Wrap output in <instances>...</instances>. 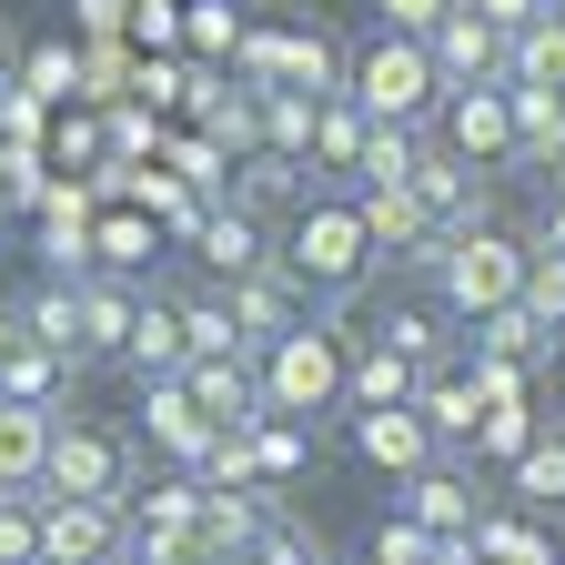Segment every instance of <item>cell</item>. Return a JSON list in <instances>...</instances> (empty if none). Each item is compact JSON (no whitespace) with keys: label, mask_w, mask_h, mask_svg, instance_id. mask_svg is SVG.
I'll return each mask as SVG.
<instances>
[{"label":"cell","mask_w":565,"mask_h":565,"mask_svg":"<svg viewBox=\"0 0 565 565\" xmlns=\"http://www.w3.org/2000/svg\"><path fill=\"white\" fill-rule=\"evenodd\" d=\"M253 121H263L273 162H313V102L303 92H253Z\"/></svg>","instance_id":"21"},{"label":"cell","mask_w":565,"mask_h":565,"mask_svg":"<svg viewBox=\"0 0 565 565\" xmlns=\"http://www.w3.org/2000/svg\"><path fill=\"white\" fill-rule=\"evenodd\" d=\"M192 253H202V273H212V282H243V273H263V263H273V253H263V223H253V212H233V202H212V212H202Z\"/></svg>","instance_id":"15"},{"label":"cell","mask_w":565,"mask_h":565,"mask_svg":"<svg viewBox=\"0 0 565 565\" xmlns=\"http://www.w3.org/2000/svg\"><path fill=\"white\" fill-rule=\"evenodd\" d=\"M404 525H424V535H465L475 525V484L455 475V465H424V475H404Z\"/></svg>","instance_id":"19"},{"label":"cell","mask_w":565,"mask_h":565,"mask_svg":"<svg viewBox=\"0 0 565 565\" xmlns=\"http://www.w3.org/2000/svg\"><path fill=\"white\" fill-rule=\"evenodd\" d=\"M475 435H484L494 455H525V445H535V435H525V414H515V404H494V414L475 424Z\"/></svg>","instance_id":"34"},{"label":"cell","mask_w":565,"mask_h":565,"mask_svg":"<svg viewBox=\"0 0 565 565\" xmlns=\"http://www.w3.org/2000/svg\"><path fill=\"white\" fill-rule=\"evenodd\" d=\"M41 494L131 505V494H141V445L121 435V424H82V414H61V424H51V455H41Z\"/></svg>","instance_id":"3"},{"label":"cell","mask_w":565,"mask_h":565,"mask_svg":"<svg viewBox=\"0 0 565 565\" xmlns=\"http://www.w3.org/2000/svg\"><path fill=\"white\" fill-rule=\"evenodd\" d=\"M172 565H212V555H172Z\"/></svg>","instance_id":"39"},{"label":"cell","mask_w":565,"mask_h":565,"mask_svg":"<svg viewBox=\"0 0 565 565\" xmlns=\"http://www.w3.org/2000/svg\"><path fill=\"white\" fill-rule=\"evenodd\" d=\"M505 92H545V102H565V21H525L515 41H505V71H494Z\"/></svg>","instance_id":"17"},{"label":"cell","mask_w":565,"mask_h":565,"mask_svg":"<svg viewBox=\"0 0 565 565\" xmlns=\"http://www.w3.org/2000/svg\"><path fill=\"white\" fill-rule=\"evenodd\" d=\"M243 455H253L263 475H294V465H303V435H294V424H263V435H253Z\"/></svg>","instance_id":"30"},{"label":"cell","mask_w":565,"mask_h":565,"mask_svg":"<svg viewBox=\"0 0 565 565\" xmlns=\"http://www.w3.org/2000/svg\"><path fill=\"white\" fill-rule=\"evenodd\" d=\"M404 202L424 212V233H435V243H465V233H484V172H465L455 152H435V141L414 152V182H404Z\"/></svg>","instance_id":"8"},{"label":"cell","mask_w":565,"mask_h":565,"mask_svg":"<svg viewBox=\"0 0 565 565\" xmlns=\"http://www.w3.org/2000/svg\"><path fill=\"white\" fill-rule=\"evenodd\" d=\"M353 455L384 465V475H424L435 465V435H424L414 404H394V414H353Z\"/></svg>","instance_id":"14"},{"label":"cell","mask_w":565,"mask_h":565,"mask_svg":"<svg viewBox=\"0 0 565 565\" xmlns=\"http://www.w3.org/2000/svg\"><path fill=\"white\" fill-rule=\"evenodd\" d=\"M141 424H152V435H162V445H172L182 465H212V455H223V445H233V435H212V424L192 414V394H182V374H172V384H141Z\"/></svg>","instance_id":"16"},{"label":"cell","mask_w":565,"mask_h":565,"mask_svg":"<svg viewBox=\"0 0 565 565\" xmlns=\"http://www.w3.org/2000/svg\"><path fill=\"white\" fill-rule=\"evenodd\" d=\"M424 282H435V303H445L455 323H484V313H505V303L525 294V253L484 223V233H465V243H435Z\"/></svg>","instance_id":"4"},{"label":"cell","mask_w":565,"mask_h":565,"mask_svg":"<svg viewBox=\"0 0 565 565\" xmlns=\"http://www.w3.org/2000/svg\"><path fill=\"white\" fill-rule=\"evenodd\" d=\"M41 353H61V364L71 374H82V303H71V282L51 273V282H31V294H21V313H11Z\"/></svg>","instance_id":"18"},{"label":"cell","mask_w":565,"mask_h":565,"mask_svg":"<svg viewBox=\"0 0 565 565\" xmlns=\"http://www.w3.org/2000/svg\"><path fill=\"white\" fill-rule=\"evenodd\" d=\"M364 131H374V121L353 111L343 92H333V102H313V162H303V172H343V182H353V152H364Z\"/></svg>","instance_id":"22"},{"label":"cell","mask_w":565,"mask_h":565,"mask_svg":"<svg viewBox=\"0 0 565 565\" xmlns=\"http://www.w3.org/2000/svg\"><path fill=\"white\" fill-rule=\"evenodd\" d=\"M535 253H565V192L545 202V223H535Z\"/></svg>","instance_id":"36"},{"label":"cell","mask_w":565,"mask_h":565,"mask_svg":"<svg viewBox=\"0 0 565 565\" xmlns=\"http://www.w3.org/2000/svg\"><path fill=\"white\" fill-rule=\"evenodd\" d=\"M424 61H435V82H445V92H484L494 71H505V41H494V31L465 11V0H455V11L424 31Z\"/></svg>","instance_id":"11"},{"label":"cell","mask_w":565,"mask_h":565,"mask_svg":"<svg viewBox=\"0 0 565 565\" xmlns=\"http://www.w3.org/2000/svg\"><path fill=\"white\" fill-rule=\"evenodd\" d=\"M515 303H525L545 333L565 323V253H525V294H515Z\"/></svg>","instance_id":"29"},{"label":"cell","mask_w":565,"mask_h":565,"mask_svg":"<svg viewBox=\"0 0 565 565\" xmlns=\"http://www.w3.org/2000/svg\"><path fill=\"white\" fill-rule=\"evenodd\" d=\"M303 294L282 282V263H263V273H243V282H223V313H233V333H243V353H263V343H282V333H303V313H294Z\"/></svg>","instance_id":"12"},{"label":"cell","mask_w":565,"mask_h":565,"mask_svg":"<svg viewBox=\"0 0 565 565\" xmlns=\"http://www.w3.org/2000/svg\"><path fill=\"white\" fill-rule=\"evenodd\" d=\"M374 343H384V353H404V364H424V374L445 364V333H435V313H424V303H394Z\"/></svg>","instance_id":"27"},{"label":"cell","mask_w":565,"mask_h":565,"mask_svg":"<svg viewBox=\"0 0 565 565\" xmlns=\"http://www.w3.org/2000/svg\"><path fill=\"white\" fill-rule=\"evenodd\" d=\"M435 152H455L465 172H494V162H515V121H505V82H484V92H445L435 111Z\"/></svg>","instance_id":"7"},{"label":"cell","mask_w":565,"mask_h":565,"mask_svg":"<svg viewBox=\"0 0 565 565\" xmlns=\"http://www.w3.org/2000/svg\"><path fill=\"white\" fill-rule=\"evenodd\" d=\"M182 394H192V414L212 424V435H233V445H253L273 424V404L253 384V353H233V364H182Z\"/></svg>","instance_id":"9"},{"label":"cell","mask_w":565,"mask_h":565,"mask_svg":"<svg viewBox=\"0 0 565 565\" xmlns=\"http://www.w3.org/2000/svg\"><path fill=\"white\" fill-rule=\"evenodd\" d=\"M445 11H455V0H384V31H394V41H424Z\"/></svg>","instance_id":"33"},{"label":"cell","mask_w":565,"mask_h":565,"mask_svg":"<svg viewBox=\"0 0 565 565\" xmlns=\"http://www.w3.org/2000/svg\"><path fill=\"white\" fill-rule=\"evenodd\" d=\"M121 364H131L141 384H172V374L192 364V343H182V303H172V294H141V313H131V343H121Z\"/></svg>","instance_id":"13"},{"label":"cell","mask_w":565,"mask_h":565,"mask_svg":"<svg viewBox=\"0 0 565 565\" xmlns=\"http://www.w3.org/2000/svg\"><path fill=\"white\" fill-rule=\"evenodd\" d=\"M515 494H525V505H545V515H565V435H535V445L515 455Z\"/></svg>","instance_id":"25"},{"label":"cell","mask_w":565,"mask_h":565,"mask_svg":"<svg viewBox=\"0 0 565 565\" xmlns=\"http://www.w3.org/2000/svg\"><path fill=\"white\" fill-rule=\"evenodd\" d=\"M182 343H192V364H233V353H243L223 294H192V303H182Z\"/></svg>","instance_id":"26"},{"label":"cell","mask_w":565,"mask_h":565,"mask_svg":"<svg viewBox=\"0 0 565 565\" xmlns=\"http://www.w3.org/2000/svg\"><path fill=\"white\" fill-rule=\"evenodd\" d=\"M71 303H82V374L92 364H121L131 313H141V282L131 273H82V282H71Z\"/></svg>","instance_id":"10"},{"label":"cell","mask_w":565,"mask_h":565,"mask_svg":"<svg viewBox=\"0 0 565 565\" xmlns=\"http://www.w3.org/2000/svg\"><path fill=\"white\" fill-rule=\"evenodd\" d=\"M465 11H475V21H484L494 41H515L525 21H545V0H465Z\"/></svg>","instance_id":"31"},{"label":"cell","mask_w":565,"mask_h":565,"mask_svg":"<svg viewBox=\"0 0 565 565\" xmlns=\"http://www.w3.org/2000/svg\"><path fill=\"white\" fill-rule=\"evenodd\" d=\"M0 92H11V41H0Z\"/></svg>","instance_id":"37"},{"label":"cell","mask_w":565,"mask_h":565,"mask_svg":"<svg viewBox=\"0 0 565 565\" xmlns=\"http://www.w3.org/2000/svg\"><path fill=\"white\" fill-rule=\"evenodd\" d=\"M343 102L364 111V121H384V131H435L445 82H435V61H424V41L374 31L364 51H353V71H343Z\"/></svg>","instance_id":"2"},{"label":"cell","mask_w":565,"mask_h":565,"mask_svg":"<svg viewBox=\"0 0 565 565\" xmlns=\"http://www.w3.org/2000/svg\"><path fill=\"white\" fill-rule=\"evenodd\" d=\"M253 384H263V404H273V424L282 414H323L333 394H343V353H333V333H282V343H263V364H253Z\"/></svg>","instance_id":"5"},{"label":"cell","mask_w":565,"mask_h":565,"mask_svg":"<svg viewBox=\"0 0 565 565\" xmlns=\"http://www.w3.org/2000/svg\"><path fill=\"white\" fill-rule=\"evenodd\" d=\"M41 565H131V525H121V505L41 494Z\"/></svg>","instance_id":"6"},{"label":"cell","mask_w":565,"mask_h":565,"mask_svg":"<svg viewBox=\"0 0 565 565\" xmlns=\"http://www.w3.org/2000/svg\"><path fill=\"white\" fill-rule=\"evenodd\" d=\"M374 565H435V535H424V525H384L374 535Z\"/></svg>","instance_id":"32"},{"label":"cell","mask_w":565,"mask_h":565,"mask_svg":"<svg viewBox=\"0 0 565 565\" xmlns=\"http://www.w3.org/2000/svg\"><path fill=\"white\" fill-rule=\"evenodd\" d=\"M545 21H565V0H545Z\"/></svg>","instance_id":"38"},{"label":"cell","mask_w":565,"mask_h":565,"mask_svg":"<svg viewBox=\"0 0 565 565\" xmlns=\"http://www.w3.org/2000/svg\"><path fill=\"white\" fill-rule=\"evenodd\" d=\"M545 343H555V333H545L525 303H505V313H484V323H475V353H484V364H535Z\"/></svg>","instance_id":"24"},{"label":"cell","mask_w":565,"mask_h":565,"mask_svg":"<svg viewBox=\"0 0 565 565\" xmlns=\"http://www.w3.org/2000/svg\"><path fill=\"white\" fill-rule=\"evenodd\" d=\"M282 202H313V192H303V162L253 152V162L233 172V212H253V223H263V212H282Z\"/></svg>","instance_id":"23"},{"label":"cell","mask_w":565,"mask_h":565,"mask_svg":"<svg viewBox=\"0 0 565 565\" xmlns=\"http://www.w3.org/2000/svg\"><path fill=\"white\" fill-rule=\"evenodd\" d=\"M282 263V282L294 294H313V303H353L374 282V233H364V212H353V192H323V202H303V223H294V243L273 253Z\"/></svg>","instance_id":"1"},{"label":"cell","mask_w":565,"mask_h":565,"mask_svg":"<svg viewBox=\"0 0 565 565\" xmlns=\"http://www.w3.org/2000/svg\"><path fill=\"white\" fill-rule=\"evenodd\" d=\"M0 565H41V494L0 484Z\"/></svg>","instance_id":"28"},{"label":"cell","mask_w":565,"mask_h":565,"mask_svg":"<svg viewBox=\"0 0 565 565\" xmlns=\"http://www.w3.org/2000/svg\"><path fill=\"white\" fill-rule=\"evenodd\" d=\"M71 384V364L61 353H41L31 333H11V353H0V404H31V414H51V394Z\"/></svg>","instance_id":"20"},{"label":"cell","mask_w":565,"mask_h":565,"mask_svg":"<svg viewBox=\"0 0 565 565\" xmlns=\"http://www.w3.org/2000/svg\"><path fill=\"white\" fill-rule=\"evenodd\" d=\"M21 82H31V92H61V82H71V51H31Z\"/></svg>","instance_id":"35"}]
</instances>
